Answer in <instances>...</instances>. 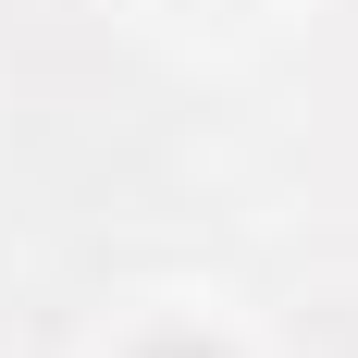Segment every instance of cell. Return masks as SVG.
Masks as SVG:
<instances>
[{
  "label": "cell",
  "instance_id": "1",
  "mask_svg": "<svg viewBox=\"0 0 358 358\" xmlns=\"http://www.w3.org/2000/svg\"><path fill=\"white\" fill-rule=\"evenodd\" d=\"M136 358H235V346H210V334H148Z\"/></svg>",
  "mask_w": 358,
  "mask_h": 358
}]
</instances>
